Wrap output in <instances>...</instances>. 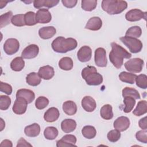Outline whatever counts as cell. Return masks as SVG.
I'll return each instance as SVG.
<instances>
[{"instance_id": "cell-1", "label": "cell", "mask_w": 147, "mask_h": 147, "mask_svg": "<svg viewBox=\"0 0 147 147\" xmlns=\"http://www.w3.org/2000/svg\"><path fill=\"white\" fill-rule=\"evenodd\" d=\"M111 51L109 53L111 63L117 69H119L123 64V59H130L131 54L116 42H111Z\"/></svg>"}, {"instance_id": "cell-2", "label": "cell", "mask_w": 147, "mask_h": 147, "mask_svg": "<svg viewBox=\"0 0 147 147\" xmlns=\"http://www.w3.org/2000/svg\"><path fill=\"white\" fill-rule=\"evenodd\" d=\"M78 45L77 41L73 38H65L63 36L56 38L52 42L53 50L57 53H64L75 49Z\"/></svg>"}, {"instance_id": "cell-3", "label": "cell", "mask_w": 147, "mask_h": 147, "mask_svg": "<svg viewBox=\"0 0 147 147\" xmlns=\"http://www.w3.org/2000/svg\"><path fill=\"white\" fill-rule=\"evenodd\" d=\"M127 7V3L122 0H103L102 1V9L110 15L118 14Z\"/></svg>"}, {"instance_id": "cell-4", "label": "cell", "mask_w": 147, "mask_h": 147, "mask_svg": "<svg viewBox=\"0 0 147 147\" xmlns=\"http://www.w3.org/2000/svg\"><path fill=\"white\" fill-rule=\"evenodd\" d=\"M82 76L89 86H98L103 82V77L94 66H87L82 71Z\"/></svg>"}, {"instance_id": "cell-5", "label": "cell", "mask_w": 147, "mask_h": 147, "mask_svg": "<svg viewBox=\"0 0 147 147\" xmlns=\"http://www.w3.org/2000/svg\"><path fill=\"white\" fill-rule=\"evenodd\" d=\"M121 42L127 47L130 52L133 53H137L140 52L143 47L142 43L141 40H138L136 38H133L129 36H123L120 38Z\"/></svg>"}, {"instance_id": "cell-6", "label": "cell", "mask_w": 147, "mask_h": 147, "mask_svg": "<svg viewBox=\"0 0 147 147\" xmlns=\"http://www.w3.org/2000/svg\"><path fill=\"white\" fill-rule=\"evenodd\" d=\"M144 64V62L141 59L133 58L125 63V67L129 72L139 73L142 71Z\"/></svg>"}, {"instance_id": "cell-7", "label": "cell", "mask_w": 147, "mask_h": 147, "mask_svg": "<svg viewBox=\"0 0 147 147\" xmlns=\"http://www.w3.org/2000/svg\"><path fill=\"white\" fill-rule=\"evenodd\" d=\"M147 13L144 12L140 9H134L128 11L125 14V18L127 21L130 22H135L144 19L146 20Z\"/></svg>"}, {"instance_id": "cell-8", "label": "cell", "mask_w": 147, "mask_h": 147, "mask_svg": "<svg viewBox=\"0 0 147 147\" xmlns=\"http://www.w3.org/2000/svg\"><path fill=\"white\" fill-rule=\"evenodd\" d=\"M19 48L20 43L16 38H8L3 44V50L8 55H12L16 53Z\"/></svg>"}, {"instance_id": "cell-9", "label": "cell", "mask_w": 147, "mask_h": 147, "mask_svg": "<svg viewBox=\"0 0 147 147\" xmlns=\"http://www.w3.org/2000/svg\"><path fill=\"white\" fill-rule=\"evenodd\" d=\"M94 60L95 64L99 67H105L107 64L106 52L103 48H98L95 51Z\"/></svg>"}, {"instance_id": "cell-10", "label": "cell", "mask_w": 147, "mask_h": 147, "mask_svg": "<svg viewBox=\"0 0 147 147\" xmlns=\"http://www.w3.org/2000/svg\"><path fill=\"white\" fill-rule=\"evenodd\" d=\"M28 102L22 97H17L13 106V111L18 115L24 114L27 109Z\"/></svg>"}, {"instance_id": "cell-11", "label": "cell", "mask_w": 147, "mask_h": 147, "mask_svg": "<svg viewBox=\"0 0 147 147\" xmlns=\"http://www.w3.org/2000/svg\"><path fill=\"white\" fill-rule=\"evenodd\" d=\"M39 52V48L36 44H30L27 46L22 52L21 57L26 59L36 57Z\"/></svg>"}, {"instance_id": "cell-12", "label": "cell", "mask_w": 147, "mask_h": 147, "mask_svg": "<svg viewBox=\"0 0 147 147\" xmlns=\"http://www.w3.org/2000/svg\"><path fill=\"white\" fill-rule=\"evenodd\" d=\"M36 19L37 23L47 24L51 21L52 16L48 9H40L36 13Z\"/></svg>"}, {"instance_id": "cell-13", "label": "cell", "mask_w": 147, "mask_h": 147, "mask_svg": "<svg viewBox=\"0 0 147 147\" xmlns=\"http://www.w3.org/2000/svg\"><path fill=\"white\" fill-rule=\"evenodd\" d=\"M130 126L129 119L125 116H121L117 118L114 122L113 126L115 129L119 131L126 130Z\"/></svg>"}, {"instance_id": "cell-14", "label": "cell", "mask_w": 147, "mask_h": 147, "mask_svg": "<svg viewBox=\"0 0 147 147\" xmlns=\"http://www.w3.org/2000/svg\"><path fill=\"white\" fill-rule=\"evenodd\" d=\"M92 56V50L88 46L84 45L82 47L77 53L78 60L83 63L88 61Z\"/></svg>"}, {"instance_id": "cell-15", "label": "cell", "mask_w": 147, "mask_h": 147, "mask_svg": "<svg viewBox=\"0 0 147 147\" xmlns=\"http://www.w3.org/2000/svg\"><path fill=\"white\" fill-rule=\"evenodd\" d=\"M76 137L72 134H67L64 136L61 139L56 142L57 147L61 146H76Z\"/></svg>"}, {"instance_id": "cell-16", "label": "cell", "mask_w": 147, "mask_h": 147, "mask_svg": "<svg viewBox=\"0 0 147 147\" xmlns=\"http://www.w3.org/2000/svg\"><path fill=\"white\" fill-rule=\"evenodd\" d=\"M82 106L87 112H92L96 107V103L93 98L90 96H84L82 100Z\"/></svg>"}, {"instance_id": "cell-17", "label": "cell", "mask_w": 147, "mask_h": 147, "mask_svg": "<svg viewBox=\"0 0 147 147\" xmlns=\"http://www.w3.org/2000/svg\"><path fill=\"white\" fill-rule=\"evenodd\" d=\"M102 26V20L99 17H93L88 20L85 26V28L90 30L96 31L99 30Z\"/></svg>"}, {"instance_id": "cell-18", "label": "cell", "mask_w": 147, "mask_h": 147, "mask_svg": "<svg viewBox=\"0 0 147 147\" xmlns=\"http://www.w3.org/2000/svg\"><path fill=\"white\" fill-rule=\"evenodd\" d=\"M59 116L60 113L59 110L55 107H52L45 111L44 115V119L48 122H53L59 118Z\"/></svg>"}, {"instance_id": "cell-19", "label": "cell", "mask_w": 147, "mask_h": 147, "mask_svg": "<svg viewBox=\"0 0 147 147\" xmlns=\"http://www.w3.org/2000/svg\"><path fill=\"white\" fill-rule=\"evenodd\" d=\"M38 74L42 79L44 80H49L53 77L55 71L52 67L47 65L40 67L38 69Z\"/></svg>"}, {"instance_id": "cell-20", "label": "cell", "mask_w": 147, "mask_h": 147, "mask_svg": "<svg viewBox=\"0 0 147 147\" xmlns=\"http://www.w3.org/2000/svg\"><path fill=\"white\" fill-rule=\"evenodd\" d=\"M56 33V29L54 26H45L40 28L38 30L39 36L44 40L52 38Z\"/></svg>"}, {"instance_id": "cell-21", "label": "cell", "mask_w": 147, "mask_h": 147, "mask_svg": "<svg viewBox=\"0 0 147 147\" xmlns=\"http://www.w3.org/2000/svg\"><path fill=\"white\" fill-rule=\"evenodd\" d=\"M17 97H22L26 100L28 103H30L34 100L35 94L34 92L30 90L21 88L17 91L16 98Z\"/></svg>"}, {"instance_id": "cell-22", "label": "cell", "mask_w": 147, "mask_h": 147, "mask_svg": "<svg viewBox=\"0 0 147 147\" xmlns=\"http://www.w3.org/2000/svg\"><path fill=\"white\" fill-rule=\"evenodd\" d=\"M25 135L29 137H35L39 135L40 133V126L37 123L26 126L24 129Z\"/></svg>"}, {"instance_id": "cell-23", "label": "cell", "mask_w": 147, "mask_h": 147, "mask_svg": "<svg viewBox=\"0 0 147 147\" xmlns=\"http://www.w3.org/2000/svg\"><path fill=\"white\" fill-rule=\"evenodd\" d=\"M76 127V122L72 119H65L61 123V129L64 133L74 131Z\"/></svg>"}, {"instance_id": "cell-24", "label": "cell", "mask_w": 147, "mask_h": 147, "mask_svg": "<svg viewBox=\"0 0 147 147\" xmlns=\"http://www.w3.org/2000/svg\"><path fill=\"white\" fill-rule=\"evenodd\" d=\"M59 2L58 0H35L33 1V6L36 9H40L43 6L51 8L56 6Z\"/></svg>"}, {"instance_id": "cell-25", "label": "cell", "mask_w": 147, "mask_h": 147, "mask_svg": "<svg viewBox=\"0 0 147 147\" xmlns=\"http://www.w3.org/2000/svg\"><path fill=\"white\" fill-rule=\"evenodd\" d=\"M63 110L68 115H72L77 111V106L74 101L67 100L63 103Z\"/></svg>"}, {"instance_id": "cell-26", "label": "cell", "mask_w": 147, "mask_h": 147, "mask_svg": "<svg viewBox=\"0 0 147 147\" xmlns=\"http://www.w3.org/2000/svg\"><path fill=\"white\" fill-rule=\"evenodd\" d=\"M26 83L31 86H37L39 85L41 82V78L38 73L30 72L27 75L26 77Z\"/></svg>"}, {"instance_id": "cell-27", "label": "cell", "mask_w": 147, "mask_h": 147, "mask_svg": "<svg viewBox=\"0 0 147 147\" xmlns=\"http://www.w3.org/2000/svg\"><path fill=\"white\" fill-rule=\"evenodd\" d=\"M100 115L104 119L109 120L112 119L113 117L112 106L109 104L103 106L100 110Z\"/></svg>"}, {"instance_id": "cell-28", "label": "cell", "mask_w": 147, "mask_h": 147, "mask_svg": "<svg viewBox=\"0 0 147 147\" xmlns=\"http://www.w3.org/2000/svg\"><path fill=\"white\" fill-rule=\"evenodd\" d=\"M25 61L22 57H17L10 63V68L14 71H21L24 68Z\"/></svg>"}, {"instance_id": "cell-29", "label": "cell", "mask_w": 147, "mask_h": 147, "mask_svg": "<svg viewBox=\"0 0 147 147\" xmlns=\"http://www.w3.org/2000/svg\"><path fill=\"white\" fill-rule=\"evenodd\" d=\"M136 77L137 75L136 74L125 71L121 72L119 75V78L122 82L131 84L134 83Z\"/></svg>"}, {"instance_id": "cell-30", "label": "cell", "mask_w": 147, "mask_h": 147, "mask_svg": "<svg viewBox=\"0 0 147 147\" xmlns=\"http://www.w3.org/2000/svg\"><path fill=\"white\" fill-rule=\"evenodd\" d=\"M147 112V102L146 100H140L138 102L136 108L133 110V114L136 116H141Z\"/></svg>"}, {"instance_id": "cell-31", "label": "cell", "mask_w": 147, "mask_h": 147, "mask_svg": "<svg viewBox=\"0 0 147 147\" xmlns=\"http://www.w3.org/2000/svg\"><path fill=\"white\" fill-rule=\"evenodd\" d=\"M73 61L69 57H64L59 61V67L60 68L65 71L71 70L73 67Z\"/></svg>"}, {"instance_id": "cell-32", "label": "cell", "mask_w": 147, "mask_h": 147, "mask_svg": "<svg viewBox=\"0 0 147 147\" xmlns=\"http://www.w3.org/2000/svg\"><path fill=\"white\" fill-rule=\"evenodd\" d=\"M82 135L87 139H92L94 138L96 134V130L95 128L90 125L85 126L82 129Z\"/></svg>"}, {"instance_id": "cell-33", "label": "cell", "mask_w": 147, "mask_h": 147, "mask_svg": "<svg viewBox=\"0 0 147 147\" xmlns=\"http://www.w3.org/2000/svg\"><path fill=\"white\" fill-rule=\"evenodd\" d=\"M58 130L53 126H49L45 129L44 131V136L45 138L49 140L55 139L58 136Z\"/></svg>"}, {"instance_id": "cell-34", "label": "cell", "mask_w": 147, "mask_h": 147, "mask_svg": "<svg viewBox=\"0 0 147 147\" xmlns=\"http://www.w3.org/2000/svg\"><path fill=\"white\" fill-rule=\"evenodd\" d=\"M123 98L125 106L123 109V111L126 113H130L135 106L136 100L134 98L130 96H125Z\"/></svg>"}, {"instance_id": "cell-35", "label": "cell", "mask_w": 147, "mask_h": 147, "mask_svg": "<svg viewBox=\"0 0 147 147\" xmlns=\"http://www.w3.org/2000/svg\"><path fill=\"white\" fill-rule=\"evenodd\" d=\"M122 92L123 98L125 96H130L135 99H140L141 98L140 93L135 88L126 87L122 90Z\"/></svg>"}, {"instance_id": "cell-36", "label": "cell", "mask_w": 147, "mask_h": 147, "mask_svg": "<svg viewBox=\"0 0 147 147\" xmlns=\"http://www.w3.org/2000/svg\"><path fill=\"white\" fill-rule=\"evenodd\" d=\"M97 5L96 0H82L81 2L82 9L87 11H91L94 10Z\"/></svg>"}, {"instance_id": "cell-37", "label": "cell", "mask_w": 147, "mask_h": 147, "mask_svg": "<svg viewBox=\"0 0 147 147\" xmlns=\"http://www.w3.org/2000/svg\"><path fill=\"white\" fill-rule=\"evenodd\" d=\"M142 30L138 26H133L129 28L126 32L125 36L133 38H138L141 36Z\"/></svg>"}, {"instance_id": "cell-38", "label": "cell", "mask_w": 147, "mask_h": 147, "mask_svg": "<svg viewBox=\"0 0 147 147\" xmlns=\"http://www.w3.org/2000/svg\"><path fill=\"white\" fill-rule=\"evenodd\" d=\"M24 20L25 25L33 26L37 22L36 19V13L33 11H28L24 14Z\"/></svg>"}, {"instance_id": "cell-39", "label": "cell", "mask_w": 147, "mask_h": 147, "mask_svg": "<svg viewBox=\"0 0 147 147\" xmlns=\"http://www.w3.org/2000/svg\"><path fill=\"white\" fill-rule=\"evenodd\" d=\"M12 17H13V13L11 11H7V12L1 15V16H0V28H2L3 27L9 24Z\"/></svg>"}, {"instance_id": "cell-40", "label": "cell", "mask_w": 147, "mask_h": 147, "mask_svg": "<svg viewBox=\"0 0 147 147\" xmlns=\"http://www.w3.org/2000/svg\"><path fill=\"white\" fill-rule=\"evenodd\" d=\"M11 24L16 26H23L25 25L24 20V14H19L13 16L11 20Z\"/></svg>"}, {"instance_id": "cell-41", "label": "cell", "mask_w": 147, "mask_h": 147, "mask_svg": "<svg viewBox=\"0 0 147 147\" xmlns=\"http://www.w3.org/2000/svg\"><path fill=\"white\" fill-rule=\"evenodd\" d=\"M49 104V100L45 96H39L35 102V106L38 110L45 109Z\"/></svg>"}, {"instance_id": "cell-42", "label": "cell", "mask_w": 147, "mask_h": 147, "mask_svg": "<svg viewBox=\"0 0 147 147\" xmlns=\"http://www.w3.org/2000/svg\"><path fill=\"white\" fill-rule=\"evenodd\" d=\"M136 85L142 89L147 88V76L145 74H140L136 78Z\"/></svg>"}, {"instance_id": "cell-43", "label": "cell", "mask_w": 147, "mask_h": 147, "mask_svg": "<svg viewBox=\"0 0 147 147\" xmlns=\"http://www.w3.org/2000/svg\"><path fill=\"white\" fill-rule=\"evenodd\" d=\"M11 104V99L7 95L0 96V109L1 110H6Z\"/></svg>"}, {"instance_id": "cell-44", "label": "cell", "mask_w": 147, "mask_h": 147, "mask_svg": "<svg viewBox=\"0 0 147 147\" xmlns=\"http://www.w3.org/2000/svg\"><path fill=\"white\" fill-rule=\"evenodd\" d=\"M107 139L111 142H115L121 138V133L119 131L114 129L110 130L107 135Z\"/></svg>"}, {"instance_id": "cell-45", "label": "cell", "mask_w": 147, "mask_h": 147, "mask_svg": "<svg viewBox=\"0 0 147 147\" xmlns=\"http://www.w3.org/2000/svg\"><path fill=\"white\" fill-rule=\"evenodd\" d=\"M136 138L138 141L146 144L147 143V131L146 130H142L138 131L136 134Z\"/></svg>"}, {"instance_id": "cell-46", "label": "cell", "mask_w": 147, "mask_h": 147, "mask_svg": "<svg viewBox=\"0 0 147 147\" xmlns=\"http://www.w3.org/2000/svg\"><path fill=\"white\" fill-rule=\"evenodd\" d=\"M0 90L1 92L6 94L7 95H10L12 93V87L10 84L4 83L2 82H0Z\"/></svg>"}, {"instance_id": "cell-47", "label": "cell", "mask_w": 147, "mask_h": 147, "mask_svg": "<svg viewBox=\"0 0 147 147\" xmlns=\"http://www.w3.org/2000/svg\"><path fill=\"white\" fill-rule=\"evenodd\" d=\"M62 3L67 8H72L75 7L78 2L77 0H62Z\"/></svg>"}, {"instance_id": "cell-48", "label": "cell", "mask_w": 147, "mask_h": 147, "mask_svg": "<svg viewBox=\"0 0 147 147\" xmlns=\"http://www.w3.org/2000/svg\"><path fill=\"white\" fill-rule=\"evenodd\" d=\"M20 146H32V145L28 143L24 138L21 137L18 140V143L17 144V147Z\"/></svg>"}, {"instance_id": "cell-49", "label": "cell", "mask_w": 147, "mask_h": 147, "mask_svg": "<svg viewBox=\"0 0 147 147\" xmlns=\"http://www.w3.org/2000/svg\"><path fill=\"white\" fill-rule=\"evenodd\" d=\"M138 125L140 128L142 130H146L147 129V123H146V117L141 118L138 122Z\"/></svg>"}, {"instance_id": "cell-50", "label": "cell", "mask_w": 147, "mask_h": 147, "mask_svg": "<svg viewBox=\"0 0 147 147\" xmlns=\"http://www.w3.org/2000/svg\"><path fill=\"white\" fill-rule=\"evenodd\" d=\"M1 146H7V147H12L13 144L11 141L9 140H5L2 141L0 144Z\"/></svg>"}]
</instances>
